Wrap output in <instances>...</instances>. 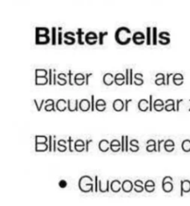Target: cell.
Here are the masks:
<instances>
[{
    "label": "cell",
    "instance_id": "cell-1",
    "mask_svg": "<svg viewBox=\"0 0 190 206\" xmlns=\"http://www.w3.org/2000/svg\"><path fill=\"white\" fill-rule=\"evenodd\" d=\"M115 39L118 44L121 45H126L132 40V31L128 27L121 26L118 27L115 32Z\"/></svg>",
    "mask_w": 190,
    "mask_h": 206
},
{
    "label": "cell",
    "instance_id": "cell-2",
    "mask_svg": "<svg viewBox=\"0 0 190 206\" xmlns=\"http://www.w3.org/2000/svg\"><path fill=\"white\" fill-rule=\"evenodd\" d=\"M48 72L45 69H35V85L44 86L48 84Z\"/></svg>",
    "mask_w": 190,
    "mask_h": 206
},
{
    "label": "cell",
    "instance_id": "cell-3",
    "mask_svg": "<svg viewBox=\"0 0 190 206\" xmlns=\"http://www.w3.org/2000/svg\"><path fill=\"white\" fill-rule=\"evenodd\" d=\"M132 40L137 45H141L144 43L146 42V36L142 31H136L132 35Z\"/></svg>",
    "mask_w": 190,
    "mask_h": 206
},
{
    "label": "cell",
    "instance_id": "cell-4",
    "mask_svg": "<svg viewBox=\"0 0 190 206\" xmlns=\"http://www.w3.org/2000/svg\"><path fill=\"white\" fill-rule=\"evenodd\" d=\"M76 34L71 31H66L63 34V43L66 44H74L76 43Z\"/></svg>",
    "mask_w": 190,
    "mask_h": 206
},
{
    "label": "cell",
    "instance_id": "cell-5",
    "mask_svg": "<svg viewBox=\"0 0 190 206\" xmlns=\"http://www.w3.org/2000/svg\"><path fill=\"white\" fill-rule=\"evenodd\" d=\"M84 40H85V42L87 44L92 45V44H95L97 42L98 35L95 31H87L86 33L85 36H84Z\"/></svg>",
    "mask_w": 190,
    "mask_h": 206
},
{
    "label": "cell",
    "instance_id": "cell-6",
    "mask_svg": "<svg viewBox=\"0 0 190 206\" xmlns=\"http://www.w3.org/2000/svg\"><path fill=\"white\" fill-rule=\"evenodd\" d=\"M160 40H158L161 44H168L170 43V33L168 31H161L158 35Z\"/></svg>",
    "mask_w": 190,
    "mask_h": 206
},
{
    "label": "cell",
    "instance_id": "cell-7",
    "mask_svg": "<svg viewBox=\"0 0 190 206\" xmlns=\"http://www.w3.org/2000/svg\"><path fill=\"white\" fill-rule=\"evenodd\" d=\"M91 102L89 100L86 98L81 99L79 102V109L81 110V111H88L89 109H91Z\"/></svg>",
    "mask_w": 190,
    "mask_h": 206
},
{
    "label": "cell",
    "instance_id": "cell-8",
    "mask_svg": "<svg viewBox=\"0 0 190 206\" xmlns=\"http://www.w3.org/2000/svg\"><path fill=\"white\" fill-rule=\"evenodd\" d=\"M51 40V38L48 35L35 36V44H48Z\"/></svg>",
    "mask_w": 190,
    "mask_h": 206
},
{
    "label": "cell",
    "instance_id": "cell-9",
    "mask_svg": "<svg viewBox=\"0 0 190 206\" xmlns=\"http://www.w3.org/2000/svg\"><path fill=\"white\" fill-rule=\"evenodd\" d=\"M55 108L56 110H59L60 112H63L67 109V101L65 99H59L55 102Z\"/></svg>",
    "mask_w": 190,
    "mask_h": 206
},
{
    "label": "cell",
    "instance_id": "cell-10",
    "mask_svg": "<svg viewBox=\"0 0 190 206\" xmlns=\"http://www.w3.org/2000/svg\"><path fill=\"white\" fill-rule=\"evenodd\" d=\"M79 100L78 99H76L74 100V102L71 100V99H68L67 100V109L69 111L74 112V111H78L79 110Z\"/></svg>",
    "mask_w": 190,
    "mask_h": 206
},
{
    "label": "cell",
    "instance_id": "cell-11",
    "mask_svg": "<svg viewBox=\"0 0 190 206\" xmlns=\"http://www.w3.org/2000/svg\"><path fill=\"white\" fill-rule=\"evenodd\" d=\"M112 107H113L114 110H116V111H122L124 109V102H123L122 99H116V100H114L113 103H112Z\"/></svg>",
    "mask_w": 190,
    "mask_h": 206
},
{
    "label": "cell",
    "instance_id": "cell-12",
    "mask_svg": "<svg viewBox=\"0 0 190 206\" xmlns=\"http://www.w3.org/2000/svg\"><path fill=\"white\" fill-rule=\"evenodd\" d=\"M74 83L77 86H82L85 83V75L82 73H78L74 75Z\"/></svg>",
    "mask_w": 190,
    "mask_h": 206
},
{
    "label": "cell",
    "instance_id": "cell-13",
    "mask_svg": "<svg viewBox=\"0 0 190 206\" xmlns=\"http://www.w3.org/2000/svg\"><path fill=\"white\" fill-rule=\"evenodd\" d=\"M99 149L102 152H107L109 149H110V142L108 139H101L99 142Z\"/></svg>",
    "mask_w": 190,
    "mask_h": 206
},
{
    "label": "cell",
    "instance_id": "cell-14",
    "mask_svg": "<svg viewBox=\"0 0 190 206\" xmlns=\"http://www.w3.org/2000/svg\"><path fill=\"white\" fill-rule=\"evenodd\" d=\"M170 179V176H166L164 178L163 181H162V188H163L164 191L166 192H171L172 190V182H169L168 180Z\"/></svg>",
    "mask_w": 190,
    "mask_h": 206
},
{
    "label": "cell",
    "instance_id": "cell-15",
    "mask_svg": "<svg viewBox=\"0 0 190 206\" xmlns=\"http://www.w3.org/2000/svg\"><path fill=\"white\" fill-rule=\"evenodd\" d=\"M115 75L112 74V73H107L103 75V81L106 86H111L115 82L114 81Z\"/></svg>",
    "mask_w": 190,
    "mask_h": 206
},
{
    "label": "cell",
    "instance_id": "cell-16",
    "mask_svg": "<svg viewBox=\"0 0 190 206\" xmlns=\"http://www.w3.org/2000/svg\"><path fill=\"white\" fill-rule=\"evenodd\" d=\"M85 142L83 139H77L74 142V149L76 152H81L85 150Z\"/></svg>",
    "mask_w": 190,
    "mask_h": 206
},
{
    "label": "cell",
    "instance_id": "cell-17",
    "mask_svg": "<svg viewBox=\"0 0 190 206\" xmlns=\"http://www.w3.org/2000/svg\"><path fill=\"white\" fill-rule=\"evenodd\" d=\"M137 106L140 111L145 112L147 110H149V101L147 99H141L138 102Z\"/></svg>",
    "mask_w": 190,
    "mask_h": 206
},
{
    "label": "cell",
    "instance_id": "cell-18",
    "mask_svg": "<svg viewBox=\"0 0 190 206\" xmlns=\"http://www.w3.org/2000/svg\"><path fill=\"white\" fill-rule=\"evenodd\" d=\"M110 149L112 152H117L121 150V142L118 139H113L110 142Z\"/></svg>",
    "mask_w": 190,
    "mask_h": 206
},
{
    "label": "cell",
    "instance_id": "cell-19",
    "mask_svg": "<svg viewBox=\"0 0 190 206\" xmlns=\"http://www.w3.org/2000/svg\"><path fill=\"white\" fill-rule=\"evenodd\" d=\"M55 102L53 99L50 98L46 100L45 106H44V109L46 111H55Z\"/></svg>",
    "mask_w": 190,
    "mask_h": 206
},
{
    "label": "cell",
    "instance_id": "cell-20",
    "mask_svg": "<svg viewBox=\"0 0 190 206\" xmlns=\"http://www.w3.org/2000/svg\"><path fill=\"white\" fill-rule=\"evenodd\" d=\"M165 102L163 100H161V99H156L153 102V109H155L156 111H162L163 109H165Z\"/></svg>",
    "mask_w": 190,
    "mask_h": 206
},
{
    "label": "cell",
    "instance_id": "cell-21",
    "mask_svg": "<svg viewBox=\"0 0 190 206\" xmlns=\"http://www.w3.org/2000/svg\"><path fill=\"white\" fill-rule=\"evenodd\" d=\"M147 152H157V148H156V142L154 139H149L147 141V147H146Z\"/></svg>",
    "mask_w": 190,
    "mask_h": 206
},
{
    "label": "cell",
    "instance_id": "cell-22",
    "mask_svg": "<svg viewBox=\"0 0 190 206\" xmlns=\"http://www.w3.org/2000/svg\"><path fill=\"white\" fill-rule=\"evenodd\" d=\"M181 196L182 197L183 192H190V181L188 180L181 181Z\"/></svg>",
    "mask_w": 190,
    "mask_h": 206
},
{
    "label": "cell",
    "instance_id": "cell-23",
    "mask_svg": "<svg viewBox=\"0 0 190 206\" xmlns=\"http://www.w3.org/2000/svg\"><path fill=\"white\" fill-rule=\"evenodd\" d=\"M175 142L172 139H168L164 142V148L166 152H173L175 149Z\"/></svg>",
    "mask_w": 190,
    "mask_h": 206
},
{
    "label": "cell",
    "instance_id": "cell-24",
    "mask_svg": "<svg viewBox=\"0 0 190 206\" xmlns=\"http://www.w3.org/2000/svg\"><path fill=\"white\" fill-rule=\"evenodd\" d=\"M106 106H107V103H106L105 100L102 98L98 99L96 102V109L98 110V111L102 112L105 110L106 109Z\"/></svg>",
    "mask_w": 190,
    "mask_h": 206
},
{
    "label": "cell",
    "instance_id": "cell-25",
    "mask_svg": "<svg viewBox=\"0 0 190 206\" xmlns=\"http://www.w3.org/2000/svg\"><path fill=\"white\" fill-rule=\"evenodd\" d=\"M115 83L117 86H122V85L125 84V76L122 73H118L115 75L114 77Z\"/></svg>",
    "mask_w": 190,
    "mask_h": 206
},
{
    "label": "cell",
    "instance_id": "cell-26",
    "mask_svg": "<svg viewBox=\"0 0 190 206\" xmlns=\"http://www.w3.org/2000/svg\"><path fill=\"white\" fill-rule=\"evenodd\" d=\"M166 77L165 75L162 73H159L156 75V80H155V84L157 86H161V85H166Z\"/></svg>",
    "mask_w": 190,
    "mask_h": 206
},
{
    "label": "cell",
    "instance_id": "cell-27",
    "mask_svg": "<svg viewBox=\"0 0 190 206\" xmlns=\"http://www.w3.org/2000/svg\"><path fill=\"white\" fill-rule=\"evenodd\" d=\"M165 109L166 111H176V108H175V101L173 99H168L165 102Z\"/></svg>",
    "mask_w": 190,
    "mask_h": 206
},
{
    "label": "cell",
    "instance_id": "cell-28",
    "mask_svg": "<svg viewBox=\"0 0 190 206\" xmlns=\"http://www.w3.org/2000/svg\"><path fill=\"white\" fill-rule=\"evenodd\" d=\"M172 81H173V83L176 86H181L184 82V76L180 73H175L173 75V77H172Z\"/></svg>",
    "mask_w": 190,
    "mask_h": 206
},
{
    "label": "cell",
    "instance_id": "cell-29",
    "mask_svg": "<svg viewBox=\"0 0 190 206\" xmlns=\"http://www.w3.org/2000/svg\"><path fill=\"white\" fill-rule=\"evenodd\" d=\"M67 77V75L66 74V73H59V74L57 75V79H58V80H57V84L60 85V86H64V85L67 84V82H68V81L66 78Z\"/></svg>",
    "mask_w": 190,
    "mask_h": 206
},
{
    "label": "cell",
    "instance_id": "cell-30",
    "mask_svg": "<svg viewBox=\"0 0 190 206\" xmlns=\"http://www.w3.org/2000/svg\"><path fill=\"white\" fill-rule=\"evenodd\" d=\"M47 150H49L47 142H35V152H45Z\"/></svg>",
    "mask_w": 190,
    "mask_h": 206
},
{
    "label": "cell",
    "instance_id": "cell-31",
    "mask_svg": "<svg viewBox=\"0 0 190 206\" xmlns=\"http://www.w3.org/2000/svg\"><path fill=\"white\" fill-rule=\"evenodd\" d=\"M76 35H77V40H78V43L80 44H81V45H83V44H85V40H84V39H83V36H85V33H84V31H83V30L82 29V28H78L77 29V31H76Z\"/></svg>",
    "mask_w": 190,
    "mask_h": 206
},
{
    "label": "cell",
    "instance_id": "cell-32",
    "mask_svg": "<svg viewBox=\"0 0 190 206\" xmlns=\"http://www.w3.org/2000/svg\"><path fill=\"white\" fill-rule=\"evenodd\" d=\"M138 144H139V141L136 139H132L131 141H129V145H130L129 150L132 152H138L140 150V147L138 146Z\"/></svg>",
    "mask_w": 190,
    "mask_h": 206
},
{
    "label": "cell",
    "instance_id": "cell-33",
    "mask_svg": "<svg viewBox=\"0 0 190 206\" xmlns=\"http://www.w3.org/2000/svg\"><path fill=\"white\" fill-rule=\"evenodd\" d=\"M143 77V74L142 73H136L134 75V81H133V84H135L136 86H141V85L144 84V79L142 78Z\"/></svg>",
    "mask_w": 190,
    "mask_h": 206
},
{
    "label": "cell",
    "instance_id": "cell-34",
    "mask_svg": "<svg viewBox=\"0 0 190 206\" xmlns=\"http://www.w3.org/2000/svg\"><path fill=\"white\" fill-rule=\"evenodd\" d=\"M49 29L46 27H35V36L40 35H48Z\"/></svg>",
    "mask_w": 190,
    "mask_h": 206
},
{
    "label": "cell",
    "instance_id": "cell-35",
    "mask_svg": "<svg viewBox=\"0 0 190 206\" xmlns=\"http://www.w3.org/2000/svg\"><path fill=\"white\" fill-rule=\"evenodd\" d=\"M57 38H58V35H57V27H51V44L53 45H55L57 43Z\"/></svg>",
    "mask_w": 190,
    "mask_h": 206
},
{
    "label": "cell",
    "instance_id": "cell-36",
    "mask_svg": "<svg viewBox=\"0 0 190 206\" xmlns=\"http://www.w3.org/2000/svg\"><path fill=\"white\" fill-rule=\"evenodd\" d=\"M146 44L148 45H150L151 44H152V28L150 27H146Z\"/></svg>",
    "mask_w": 190,
    "mask_h": 206
},
{
    "label": "cell",
    "instance_id": "cell-37",
    "mask_svg": "<svg viewBox=\"0 0 190 206\" xmlns=\"http://www.w3.org/2000/svg\"><path fill=\"white\" fill-rule=\"evenodd\" d=\"M158 34H157V27H153L152 28V44L156 45L158 42Z\"/></svg>",
    "mask_w": 190,
    "mask_h": 206
},
{
    "label": "cell",
    "instance_id": "cell-38",
    "mask_svg": "<svg viewBox=\"0 0 190 206\" xmlns=\"http://www.w3.org/2000/svg\"><path fill=\"white\" fill-rule=\"evenodd\" d=\"M181 148L185 152H190V140L189 139H185L182 142Z\"/></svg>",
    "mask_w": 190,
    "mask_h": 206
},
{
    "label": "cell",
    "instance_id": "cell-39",
    "mask_svg": "<svg viewBox=\"0 0 190 206\" xmlns=\"http://www.w3.org/2000/svg\"><path fill=\"white\" fill-rule=\"evenodd\" d=\"M67 141H66L65 139H60V140L57 142V145H58V148L57 149H60V148H62V150L60 151V152H65L66 150H67V146H66L65 144L67 143Z\"/></svg>",
    "mask_w": 190,
    "mask_h": 206
},
{
    "label": "cell",
    "instance_id": "cell-40",
    "mask_svg": "<svg viewBox=\"0 0 190 206\" xmlns=\"http://www.w3.org/2000/svg\"><path fill=\"white\" fill-rule=\"evenodd\" d=\"M145 188L147 192H153L155 188V184L152 181H148L145 184Z\"/></svg>",
    "mask_w": 190,
    "mask_h": 206
},
{
    "label": "cell",
    "instance_id": "cell-41",
    "mask_svg": "<svg viewBox=\"0 0 190 206\" xmlns=\"http://www.w3.org/2000/svg\"><path fill=\"white\" fill-rule=\"evenodd\" d=\"M108 35V31H100L99 32V44L100 45L103 44V38H104L105 36Z\"/></svg>",
    "mask_w": 190,
    "mask_h": 206
},
{
    "label": "cell",
    "instance_id": "cell-42",
    "mask_svg": "<svg viewBox=\"0 0 190 206\" xmlns=\"http://www.w3.org/2000/svg\"><path fill=\"white\" fill-rule=\"evenodd\" d=\"M45 102H46V100H44V99H42L41 102H40V103H39V102H37L36 99H34V105H35V106H36L37 110H38V111H40V110H41L42 106H44V103H45Z\"/></svg>",
    "mask_w": 190,
    "mask_h": 206
},
{
    "label": "cell",
    "instance_id": "cell-43",
    "mask_svg": "<svg viewBox=\"0 0 190 206\" xmlns=\"http://www.w3.org/2000/svg\"><path fill=\"white\" fill-rule=\"evenodd\" d=\"M53 139L54 136L50 135L48 136V147H49V152H53Z\"/></svg>",
    "mask_w": 190,
    "mask_h": 206
},
{
    "label": "cell",
    "instance_id": "cell-44",
    "mask_svg": "<svg viewBox=\"0 0 190 206\" xmlns=\"http://www.w3.org/2000/svg\"><path fill=\"white\" fill-rule=\"evenodd\" d=\"M67 77H68V83L70 86H73V81H72V79H74V77H73V73L71 70H69L68 73H67Z\"/></svg>",
    "mask_w": 190,
    "mask_h": 206
},
{
    "label": "cell",
    "instance_id": "cell-45",
    "mask_svg": "<svg viewBox=\"0 0 190 206\" xmlns=\"http://www.w3.org/2000/svg\"><path fill=\"white\" fill-rule=\"evenodd\" d=\"M48 81L49 85H53V70L49 69L48 70Z\"/></svg>",
    "mask_w": 190,
    "mask_h": 206
},
{
    "label": "cell",
    "instance_id": "cell-46",
    "mask_svg": "<svg viewBox=\"0 0 190 206\" xmlns=\"http://www.w3.org/2000/svg\"><path fill=\"white\" fill-rule=\"evenodd\" d=\"M91 110L92 111H94L95 109H96V102H95V96L94 95H92L91 96Z\"/></svg>",
    "mask_w": 190,
    "mask_h": 206
},
{
    "label": "cell",
    "instance_id": "cell-47",
    "mask_svg": "<svg viewBox=\"0 0 190 206\" xmlns=\"http://www.w3.org/2000/svg\"><path fill=\"white\" fill-rule=\"evenodd\" d=\"M63 42V34L61 31L58 32V38H57V43L61 45Z\"/></svg>",
    "mask_w": 190,
    "mask_h": 206
},
{
    "label": "cell",
    "instance_id": "cell-48",
    "mask_svg": "<svg viewBox=\"0 0 190 206\" xmlns=\"http://www.w3.org/2000/svg\"><path fill=\"white\" fill-rule=\"evenodd\" d=\"M67 142H68V148H69V151L71 152H73V149H72V143L73 142H74V140H73V139L71 138V136L68 137V139H67Z\"/></svg>",
    "mask_w": 190,
    "mask_h": 206
},
{
    "label": "cell",
    "instance_id": "cell-49",
    "mask_svg": "<svg viewBox=\"0 0 190 206\" xmlns=\"http://www.w3.org/2000/svg\"><path fill=\"white\" fill-rule=\"evenodd\" d=\"M133 70L132 69H129V85L133 84Z\"/></svg>",
    "mask_w": 190,
    "mask_h": 206
},
{
    "label": "cell",
    "instance_id": "cell-50",
    "mask_svg": "<svg viewBox=\"0 0 190 206\" xmlns=\"http://www.w3.org/2000/svg\"><path fill=\"white\" fill-rule=\"evenodd\" d=\"M125 85H129V69L125 70Z\"/></svg>",
    "mask_w": 190,
    "mask_h": 206
},
{
    "label": "cell",
    "instance_id": "cell-51",
    "mask_svg": "<svg viewBox=\"0 0 190 206\" xmlns=\"http://www.w3.org/2000/svg\"><path fill=\"white\" fill-rule=\"evenodd\" d=\"M121 152H125V136L122 135L121 136Z\"/></svg>",
    "mask_w": 190,
    "mask_h": 206
},
{
    "label": "cell",
    "instance_id": "cell-52",
    "mask_svg": "<svg viewBox=\"0 0 190 206\" xmlns=\"http://www.w3.org/2000/svg\"><path fill=\"white\" fill-rule=\"evenodd\" d=\"M129 136L128 135H125V152H129Z\"/></svg>",
    "mask_w": 190,
    "mask_h": 206
},
{
    "label": "cell",
    "instance_id": "cell-53",
    "mask_svg": "<svg viewBox=\"0 0 190 206\" xmlns=\"http://www.w3.org/2000/svg\"><path fill=\"white\" fill-rule=\"evenodd\" d=\"M132 99H126L124 102V110L125 111H128L129 110V104L130 102H132Z\"/></svg>",
    "mask_w": 190,
    "mask_h": 206
},
{
    "label": "cell",
    "instance_id": "cell-54",
    "mask_svg": "<svg viewBox=\"0 0 190 206\" xmlns=\"http://www.w3.org/2000/svg\"><path fill=\"white\" fill-rule=\"evenodd\" d=\"M165 141L164 139H159L157 142V152H161V144L165 142Z\"/></svg>",
    "mask_w": 190,
    "mask_h": 206
},
{
    "label": "cell",
    "instance_id": "cell-55",
    "mask_svg": "<svg viewBox=\"0 0 190 206\" xmlns=\"http://www.w3.org/2000/svg\"><path fill=\"white\" fill-rule=\"evenodd\" d=\"M183 102V99H177V102H176V111H179L180 110V104Z\"/></svg>",
    "mask_w": 190,
    "mask_h": 206
},
{
    "label": "cell",
    "instance_id": "cell-56",
    "mask_svg": "<svg viewBox=\"0 0 190 206\" xmlns=\"http://www.w3.org/2000/svg\"><path fill=\"white\" fill-rule=\"evenodd\" d=\"M93 142L92 139H87V140H86V142H85V144H86L85 150H86V152H89V144H90L91 142Z\"/></svg>",
    "mask_w": 190,
    "mask_h": 206
},
{
    "label": "cell",
    "instance_id": "cell-57",
    "mask_svg": "<svg viewBox=\"0 0 190 206\" xmlns=\"http://www.w3.org/2000/svg\"><path fill=\"white\" fill-rule=\"evenodd\" d=\"M153 109V102H152V95L149 96V110L152 111Z\"/></svg>",
    "mask_w": 190,
    "mask_h": 206
},
{
    "label": "cell",
    "instance_id": "cell-58",
    "mask_svg": "<svg viewBox=\"0 0 190 206\" xmlns=\"http://www.w3.org/2000/svg\"><path fill=\"white\" fill-rule=\"evenodd\" d=\"M57 75L55 73V70H53V85L57 84Z\"/></svg>",
    "mask_w": 190,
    "mask_h": 206
},
{
    "label": "cell",
    "instance_id": "cell-59",
    "mask_svg": "<svg viewBox=\"0 0 190 206\" xmlns=\"http://www.w3.org/2000/svg\"><path fill=\"white\" fill-rule=\"evenodd\" d=\"M92 73H86V76H85V83L86 85H89V78H90V77H92Z\"/></svg>",
    "mask_w": 190,
    "mask_h": 206
},
{
    "label": "cell",
    "instance_id": "cell-60",
    "mask_svg": "<svg viewBox=\"0 0 190 206\" xmlns=\"http://www.w3.org/2000/svg\"><path fill=\"white\" fill-rule=\"evenodd\" d=\"M55 135H54V139H53V152H56L57 150V141L55 140Z\"/></svg>",
    "mask_w": 190,
    "mask_h": 206
},
{
    "label": "cell",
    "instance_id": "cell-61",
    "mask_svg": "<svg viewBox=\"0 0 190 206\" xmlns=\"http://www.w3.org/2000/svg\"><path fill=\"white\" fill-rule=\"evenodd\" d=\"M67 182H66L64 180H62V181H60V182H59V185H60V188H65L66 186H67Z\"/></svg>",
    "mask_w": 190,
    "mask_h": 206
},
{
    "label": "cell",
    "instance_id": "cell-62",
    "mask_svg": "<svg viewBox=\"0 0 190 206\" xmlns=\"http://www.w3.org/2000/svg\"><path fill=\"white\" fill-rule=\"evenodd\" d=\"M173 73H167L166 74V86H168L169 85V79H170V77L173 76Z\"/></svg>",
    "mask_w": 190,
    "mask_h": 206
},
{
    "label": "cell",
    "instance_id": "cell-63",
    "mask_svg": "<svg viewBox=\"0 0 190 206\" xmlns=\"http://www.w3.org/2000/svg\"><path fill=\"white\" fill-rule=\"evenodd\" d=\"M190 101V100H189ZM189 111H190V109H189Z\"/></svg>",
    "mask_w": 190,
    "mask_h": 206
}]
</instances>
